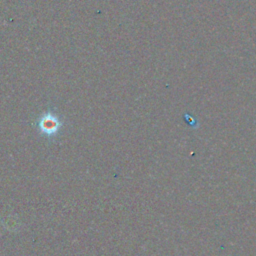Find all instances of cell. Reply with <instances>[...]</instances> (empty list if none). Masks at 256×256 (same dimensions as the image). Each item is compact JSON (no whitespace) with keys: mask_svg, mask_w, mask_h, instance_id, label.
<instances>
[{"mask_svg":"<svg viewBox=\"0 0 256 256\" xmlns=\"http://www.w3.org/2000/svg\"><path fill=\"white\" fill-rule=\"evenodd\" d=\"M64 128V119L54 108H47L36 119V129L40 135L52 140Z\"/></svg>","mask_w":256,"mask_h":256,"instance_id":"6da1fadb","label":"cell"}]
</instances>
